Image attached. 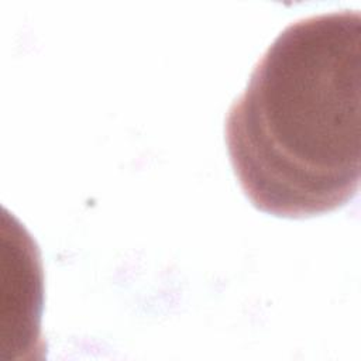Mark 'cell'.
I'll return each instance as SVG.
<instances>
[{"label": "cell", "instance_id": "1", "mask_svg": "<svg viewBox=\"0 0 361 361\" xmlns=\"http://www.w3.org/2000/svg\"><path fill=\"white\" fill-rule=\"evenodd\" d=\"M360 109L358 10L310 16L281 31L224 124L231 166L252 206L302 219L350 202L360 186Z\"/></svg>", "mask_w": 361, "mask_h": 361}]
</instances>
